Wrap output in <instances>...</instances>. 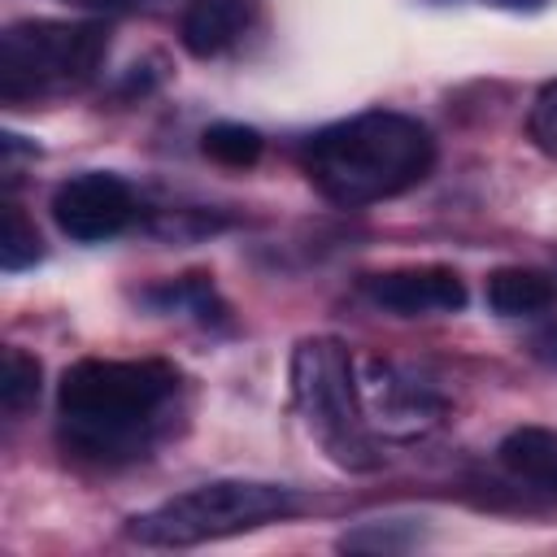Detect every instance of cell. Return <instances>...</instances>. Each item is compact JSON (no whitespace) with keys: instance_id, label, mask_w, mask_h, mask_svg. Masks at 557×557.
<instances>
[{"instance_id":"cell-7","label":"cell","mask_w":557,"mask_h":557,"mask_svg":"<svg viewBox=\"0 0 557 557\" xmlns=\"http://www.w3.org/2000/svg\"><path fill=\"white\" fill-rule=\"evenodd\" d=\"M366 296L374 305H383L387 313H400V318L466 309V283L448 265H405V270L370 274L366 278Z\"/></svg>"},{"instance_id":"cell-2","label":"cell","mask_w":557,"mask_h":557,"mask_svg":"<svg viewBox=\"0 0 557 557\" xmlns=\"http://www.w3.org/2000/svg\"><path fill=\"white\" fill-rule=\"evenodd\" d=\"M178 392V370L165 361L83 357L61 374L57 409L65 444L91 461H131L148 448L157 413Z\"/></svg>"},{"instance_id":"cell-9","label":"cell","mask_w":557,"mask_h":557,"mask_svg":"<svg viewBox=\"0 0 557 557\" xmlns=\"http://www.w3.org/2000/svg\"><path fill=\"white\" fill-rule=\"evenodd\" d=\"M553 300H557V283L544 270L505 265L487 278V305L500 318H535V313L553 309Z\"/></svg>"},{"instance_id":"cell-15","label":"cell","mask_w":557,"mask_h":557,"mask_svg":"<svg viewBox=\"0 0 557 557\" xmlns=\"http://www.w3.org/2000/svg\"><path fill=\"white\" fill-rule=\"evenodd\" d=\"M531 348L544 357V361H557V326H548V331H540L535 339H531Z\"/></svg>"},{"instance_id":"cell-14","label":"cell","mask_w":557,"mask_h":557,"mask_svg":"<svg viewBox=\"0 0 557 557\" xmlns=\"http://www.w3.org/2000/svg\"><path fill=\"white\" fill-rule=\"evenodd\" d=\"M527 135L544 157H557V78L540 87V96L527 113Z\"/></svg>"},{"instance_id":"cell-1","label":"cell","mask_w":557,"mask_h":557,"mask_svg":"<svg viewBox=\"0 0 557 557\" xmlns=\"http://www.w3.org/2000/svg\"><path fill=\"white\" fill-rule=\"evenodd\" d=\"M300 165L326 200L361 209L418 187L435 165V139L409 113L366 109L309 135Z\"/></svg>"},{"instance_id":"cell-10","label":"cell","mask_w":557,"mask_h":557,"mask_svg":"<svg viewBox=\"0 0 557 557\" xmlns=\"http://www.w3.org/2000/svg\"><path fill=\"white\" fill-rule=\"evenodd\" d=\"M500 466L535 487L557 492V431L548 426H518L500 440Z\"/></svg>"},{"instance_id":"cell-12","label":"cell","mask_w":557,"mask_h":557,"mask_svg":"<svg viewBox=\"0 0 557 557\" xmlns=\"http://www.w3.org/2000/svg\"><path fill=\"white\" fill-rule=\"evenodd\" d=\"M39 396V361L22 348H4V370H0V400L9 413H22Z\"/></svg>"},{"instance_id":"cell-3","label":"cell","mask_w":557,"mask_h":557,"mask_svg":"<svg viewBox=\"0 0 557 557\" xmlns=\"http://www.w3.org/2000/svg\"><path fill=\"white\" fill-rule=\"evenodd\" d=\"M296 509H300V500L283 483L213 479V483L187 487V492L135 513L126 535L139 544H152V548H191V544H209V540H226L239 531L283 522Z\"/></svg>"},{"instance_id":"cell-17","label":"cell","mask_w":557,"mask_h":557,"mask_svg":"<svg viewBox=\"0 0 557 557\" xmlns=\"http://www.w3.org/2000/svg\"><path fill=\"white\" fill-rule=\"evenodd\" d=\"M487 4H500V9H540L544 0H487Z\"/></svg>"},{"instance_id":"cell-11","label":"cell","mask_w":557,"mask_h":557,"mask_svg":"<svg viewBox=\"0 0 557 557\" xmlns=\"http://www.w3.org/2000/svg\"><path fill=\"white\" fill-rule=\"evenodd\" d=\"M200 148H205V157H213L218 165L244 170V165H252V161L261 157V135H257L252 126H244V122H218V126L205 131Z\"/></svg>"},{"instance_id":"cell-4","label":"cell","mask_w":557,"mask_h":557,"mask_svg":"<svg viewBox=\"0 0 557 557\" xmlns=\"http://www.w3.org/2000/svg\"><path fill=\"white\" fill-rule=\"evenodd\" d=\"M292 400L309 426V435L322 444V453L344 470H370L379 466L361 392L352 379V357L339 339H300L292 352Z\"/></svg>"},{"instance_id":"cell-16","label":"cell","mask_w":557,"mask_h":557,"mask_svg":"<svg viewBox=\"0 0 557 557\" xmlns=\"http://www.w3.org/2000/svg\"><path fill=\"white\" fill-rule=\"evenodd\" d=\"M65 4H78V9H131L139 0H65Z\"/></svg>"},{"instance_id":"cell-5","label":"cell","mask_w":557,"mask_h":557,"mask_svg":"<svg viewBox=\"0 0 557 557\" xmlns=\"http://www.w3.org/2000/svg\"><path fill=\"white\" fill-rule=\"evenodd\" d=\"M104 57L96 22H17L0 39V96L9 104L65 91L91 78Z\"/></svg>"},{"instance_id":"cell-13","label":"cell","mask_w":557,"mask_h":557,"mask_svg":"<svg viewBox=\"0 0 557 557\" xmlns=\"http://www.w3.org/2000/svg\"><path fill=\"white\" fill-rule=\"evenodd\" d=\"M44 257L39 248V235L35 226L26 222V213L17 205H4V231H0V265L13 274V270H26Z\"/></svg>"},{"instance_id":"cell-6","label":"cell","mask_w":557,"mask_h":557,"mask_svg":"<svg viewBox=\"0 0 557 557\" xmlns=\"http://www.w3.org/2000/svg\"><path fill=\"white\" fill-rule=\"evenodd\" d=\"M131 213H135L131 187L104 170L74 174L52 191V222L61 226V235H70L78 244L113 239L131 222Z\"/></svg>"},{"instance_id":"cell-8","label":"cell","mask_w":557,"mask_h":557,"mask_svg":"<svg viewBox=\"0 0 557 557\" xmlns=\"http://www.w3.org/2000/svg\"><path fill=\"white\" fill-rule=\"evenodd\" d=\"M257 17V0H191L178 26V39L191 57L209 61L244 39V30Z\"/></svg>"}]
</instances>
